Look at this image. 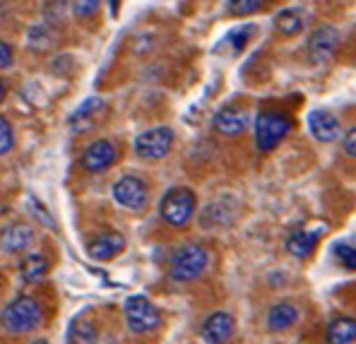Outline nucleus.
<instances>
[{"label": "nucleus", "mask_w": 356, "mask_h": 344, "mask_svg": "<svg viewBox=\"0 0 356 344\" xmlns=\"http://www.w3.org/2000/svg\"><path fill=\"white\" fill-rule=\"evenodd\" d=\"M44 316H41V306L31 296H17L3 309L0 322L10 335H27V332L36 330L41 325Z\"/></svg>", "instance_id": "nucleus-1"}, {"label": "nucleus", "mask_w": 356, "mask_h": 344, "mask_svg": "<svg viewBox=\"0 0 356 344\" xmlns=\"http://www.w3.org/2000/svg\"><path fill=\"white\" fill-rule=\"evenodd\" d=\"M197 210V197L191 188L176 186L171 190H166V195L159 202V217L164 219L169 227L183 229L193 219Z\"/></svg>", "instance_id": "nucleus-2"}, {"label": "nucleus", "mask_w": 356, "mask_h": 344, "mask_svg": "<svg viewBox=\"0 0 356 344\" xmlns=\"http://www.w3.org/2000/svg\"><path fill=\"white\" fill-rule=\"evenodd\" d=\"M209 265V253L200 243H186L171 255L169 277L174 281H193L197 279Z\"/></svg>", "instance_id": "nucleus-3"}, {"label": "nucleus", "mask_w": 356, "mask_h": 344, "mask_svg": "<svg viewBox=\"0 0 356 344\" xmlns=\"http://www.w3.org/2000/svg\"><path fill=\"white\" fill-rule=\"evenodd\" d=\"M291 128L294 123L289 116L277 111H263L255 118V147L260 152H272L291 133Z\"/></svg>", "instance_id": "nucleus-4"}, {"label": "nucleus", "mask_w": 356, "mask_h": 344, "mask_svg": "<svg viewBox=\"0 0 356 344\" xmlns=\"http://www.w3.org/2000/svg\"><path fill=\"white\" fill-rule=\"evenodd\" d=\"M123 313L125 322L135 335H147V332H154L161 325V313L156 311V306L147 296H130L123 306Z\"/></svg>", "instance_id": "nucleus-5"}, {"label": "nucleus", "mask_w": 356, "mask_h": 344, "mask_svg": "<svg viewBox=\"0 0 356 344\" xmlns=\"http://www.w3.org/2000/svg\"><path fill=\"white\" fill-rule=\"evenodd\" d=\"M174 130L166 128V125H156V128L143 130L135 138V152L149 161L164 159L171 152V147H174Z\"/></svg>", "instance_id": "nucleus-6"}, {"label": "nucleus", "mask_w": 356, "mask_h": 344, "mask_svg": "<svg viewBox=\"0 0 356 344\" xmlns=\"http://www.w3.org/2000/svg\"><path fill=\"white\" fill-rule=\"evenodd\" d=\"M113 200H116L120 207H125V210H133V212L145 210L149 202L147 183H145L140 176H133V174L120 176L116 183H113Z\"/></svg>", "instance_id": "nucleus-7"}, {"label": "nucleus", "mask_w": 356, "mask_h": 344, "mask_svg": "<svg viewBox=\"0 0 356 344\" xmlns=\"http://www.w3.org/2000/svg\"><path fill=\"white\" fill-rule=\"evenodd\" d=\"M339 46V31L332 27V24H321V27L313 29V34L308 36L306 44V54L308 60L313 65H321V63H327L334 56Z\"/></svg>", "instance_id": "nucleus-8"}, {"label": "nucleus", "mask_w": 356, "mask_h": 344, "mask_svg": "<svg viewBox=\"0 0 356 344\" xmlns=\"http://www.w3.org/2000/svg\"><path fill=\"white\" fill-rule=\"evenodd\" d=\"M118 159V149L111 140H97L85 149L82 154V166L89 171V174H99V171H106L116 164Z\"/></svg>", "instance_id": "nucleus-9"}, {"label": "nucleus", "mask_w": 356, "mask_h": 344, "mask_svg": "<svg viewBox=\"0 0 356 344\" xmlns=\"http://www.w3.org/2000/svg\"><path fill=\"white\" fill-rule=\"evenodd\" d=\"M248 123H250V116L248 111L238 106H224L214 113L212 118V128L217 130L219 135H227V138H238L248 130Z\"/></svg>", "instance_id": "nucleus-10"}, {"label": "nucleus", "mask_w": 356, "mask_h": 344, "mask_svg": "<svg viewBox=\"0 0 356 344\" xmlns=\"http://www.w3.org/2000/svg\"><path fill=\"white\" fill-rule=\"evenodd\" d=\"M234 330H236V322H234V316L224 311H217L212 316H207V320L202 322L200 327V337L207 344H227L234 337Z\"/></svg>", "instance_id": "nucleus-11"}, {"label": "nucleus", "mask_w": 356, "mask_h": 344, "mask_svg": "<svg viewBox=\"0 0 356 344\" xmlns=\"http://www.w3.org/2000/svg\"><path fill=\"white\" fill-rule=\"evenodd\" d=\"M123 248H125V236L123 234H118V231H104V234H99L97 238H92L89 241V246H87V253H89V258L92 260H111V258H116L118 253H123Z\"/></svg>", "instance_id": "nucleus-12"}, {"label": "nucleus", "mask_w": 356, "mask_h": 344, "mask_svg": "<svg viewBox=\"0 0 356 344\" xmlns=\"http://www.w3.org/2000/svg\"><path fill=\"white\" fill-rule=\"evenodd\" d=\"M34 243V229L27 224H13V227L0 231V250L3 253H24Z\"/></svg>", "instance_id": "nucleus-13"}, {"label": "nucleus", "mask_w": 356, "mask_h": 344, "mask_svg": "<svg viewBox=\"0 0 356 344\" xmlns=\"http://www.w3.org/2000/svg\"><path fill=\"white\" fill-rule=\"evenodd\" d=\"M308 128H311V135L318 140V142H332L339 135V121L332 111L327 108H316L308 116Z\"/></svg>", "instance_id": "nucleus-14"}, {"label": "nucleus", "mask_w": 356, "mask_h": 344, "mask_svg": "<svg viewBox=\"0 0 356 344\" xmlns=\"http://www.w3.org/2000/svg\"><path fill=\"white\" fill-rule=\"evenodd\" d=\"M323 236V229H298V231L291 234L289 238H286V253L289 255H294V258L298 260H306L308 255L316 250L318 246V238Z\"/></svg>", "instance_id": "nucleus-15"}, {"label": "nucleus", "mask_w": 356, "mask_h": 344, "mask_svg": "<svg viewBox=\"0 0 356 344\" xmlns=\"http://www.w3.org/2000/svg\"><path fill=\"white\" fill-rule=\"evenodd\" d=\"M298 320V309L291 301H280L267 311V327L272 332H284Z\"/></svg>", "instance_id": "nucleus-16"}, {"label": "nucleus", "mask_w": 356, "mask_h": 344, "mask_svg": "<svg viewBox=\"0 0 356 344\" xmlns=\"http://www.w3.org/2000/svg\"><path fill=\"white\" fill-rule=\"evenodd\" d=\"M325 340L330 344H352L356 342V318L337 316L327 322Z\"/></svg>", "instance_id": "nucleus-17"}, {"label": "nucleus", "mask_w": 356, "mask_h": 344, "mask_svg": "<svg viewBox=\"0 0 356 344\" xmlns=\"http://www.w3.org/2000/svg\"><path fill=\"white\" fill-rule=\"evenodd\" d=\"M49 268H51V263L46 255L31 253L19 263V277L27 281V284H36V281H41L49 275Z\"/></svg>", "instance_id": "nucleus-18"}, {"label": "nucleus", "mask_w": 356, "mask_h": 344, "mask_svg": "<svg viewBox=\"0 0 356 344\" xmlns=\"http://www.w3.org/2000/svg\"><path fill=\"white\" fill-rule=\"evenodd\" d=\"M272 24H275V29L280 31V34H284V36H296L298 31H303L306 17H303V10H298V8H286V10H282V13H277V15H275Z\"/></svg>", "instance_id": "nucleus-19"}, {"label": "nucleus", "mask_w": 356, "mask_h": 344, "mask_svg": "<svg viewBox=\"0 0 356 344\" xmlns=\"http://www.w3.org/2000/svg\"><path fill=\"white\" fill-rule=\"evenodd\" d=\"M72 344H99V330L92 320H75L70 327Z\"/></svg>", "instance_id": "nucleus-20"}, {"label": "nucleus", "mask_w": 356, "mask_h": 344, "mask_svg": "<svg viewBox=\"0 0 356 344\" xmlns=\"http://www.w3.org/2000/svg\"><path fill=\"white\" fill-rule=\"evenodd\" d=\"M102 108H104V101H102V99H99V97H89L87 101L82 104V106L77 108V111L70 116V123H77V128H80V123H82V121H89V118H92L97 111H102Z\"/></svg>", "instance_id": "nucleus-21"}, {"label": "nucleus", "mask_w": 356, "mask_h": 344, "mask_svg": "<svg viewBox=\"0 0 356 344\" xmlns=\"http://www.w3.org/2000/svg\"><path fill=\"white\" fill-rule=\"evenodd\" d=\"M54 31L49 27H34L29 31V46L31 49H39V51H46L49 46H54Z\"/></svg>", "instance_id": "nucleus-22"}, {"label": "nucleus", "mask_w": 356, "mask_h": 344, "mask_svg": "<svg viewBox=\"0 0 356 344\" xmlns=\"http://www.w3.org/2000/svg\"><path fill=\"white\" fill-rule=\"evenodd\" d=\"M332 255L337 258V263L347 270H356V246H349V243H337L332 248Z\"/></svg>", "instance_id": "nucleus-23"}, {"label": "nucleus", "mask_w": 356, "mask_h": 344, "mask_svg": "<svg viewBox=\"0 0 356 344\" xmlns=\"http://www.w3.org/2000/svg\"><path fill=\"white\" fill-rule=\"evenodd\" d=\"M263 5V0H227V10L232 15H250Z\"/></svg>", "instance_id": "nucleus-24"}, {"label": "nucleus", "mask_w": 356, "mask_h": 344, "mask_svg": "<svg viewBox=\"0 0 356 344\" xmlns=\"http://www.w3.org/2000/svg\"><path fill=\"white\" fill-rule=\"evenodd\" d=\"M15 145V135H13V125L5 116H0V156L8 154Z\"/></svg>", "instance_id": "nucleus-25"}, {"label": "nucleus", "mask_w": 356, "mask_h": 344, "mask_svg": "<svg viewBox=\"0 0 356 344\" xmlns=\"http://www.w3.org/2000/svg\"><path fill=\"white\" fill-rule=\"evenodd\" d=\"M104 0H72V13L77 17H92L99 8H102Z\"/></svg>", "instance_id": "nucleus-26"}, {"label": "nucleus", "mask_w": 356, "mask_h": 344, "mask_svg": "<svg viewBox=\"0 0 356 344\" xmlns=\"http://www.w3.org/2000/svg\"><path fill=\"white\" fill-rule=\"evenodd\" d=\"M15 60V54H13V46L5 44V41H0V70H5V67H10Z\"/></svg>", "instance_id": "nucleus-27"}, {"label": "nucleus", "mask_w": 356, "mask_h": 344, "mask_svg": "<svg viewBox=\"0 0 356 344\" xmlns=\"http://www.w3.org/2000/svg\"><path fill=\"white\" fill-rule=\"evenodd\" d=\"M342 147L349 156L356 159V125L352 130H347V135H344V140H342Z\"/></svg>", "instance_id": "nucleus-28"}, {"label": "nucleus", "mask_w": 356, "mask_h": 344, "mask_svg": "<svg viewBox=\"0 0 356 344\" xmlns=\"http://www.w3.org/2000/svg\"><path fill=\"white\" fill-rule=\"evenodd\" d=\"M3 99H5V82L0 80V101H3Z\"/></svg>", "instance_id": "nucleus-29"}, {"label": "nucleus", "mask_w": 356, "mask_h": 344, "mask_svg": "<svg viewBox=\"0 0 356 344\" xmlns=\"http://www.w3.org/2000/svg\"><path fill=\"white\" fill-rule=\"evenodd\" d=\"M31 344H49L46 340H36V342H31Z\"/></svg>", "instance_id": "nucleus-30"}]
</instances>
